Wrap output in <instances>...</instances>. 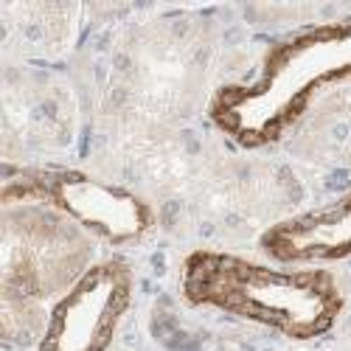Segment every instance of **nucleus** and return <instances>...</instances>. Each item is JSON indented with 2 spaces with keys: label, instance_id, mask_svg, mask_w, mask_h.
<instances>
[{
  "label": "nucleus",
  "instance_id": "obj_5",
  "mask_svg": "<svg viewBox=\"0 0 351 351\" xmlns=\"http://www.w3.org/2000/svg\"><path fill=\"white\" fill-rule=\"evenodd\" d=\"M261 250L278 265L351 258V191L320 208L287 217L261 233Z\"/></svg>",
  "mask_w": 351,
  "mask_h": 351
},
{
  "label": "nucleus",
  "instance_id": "obj_1",
  "mask_svg": "<svg viewBox=\"0 0 351 351\" xmlns=\"http://www.w3.org/2000/svg\"><path fill=\"white\" fill-rule=\"evenodd\" d=\"M337 84H351V20L312 25L270 45L253 79L219 87L208 115L242 149H261Z\"/></svg>",
  "mask_w": 351,
  "mask_h": 351
},
{
  "label": "nucleus",
  "instance_id": "obj_3",
  "mask_svg": "<svg viewBox=\"0 0 351 351\" xmlns=\"http://www.w3.org/2000/svg\"><path fill=\"white\" fill-rule=\"evenodd\" d=\"M3 206H43L107 245H132L155 225L143 197L79 169H20L3 183Z\"/></svg>",
  "mask_w": 351,
  "mask_h": 351
},
{
  "label": "nucleus",
  "instance_id": "obj_4",
  "mask_svg": "<svg viewBox=\"0 0 351 351\" xmlns=\"http://www.w3.org/2000/svg\"><path fill=\"white\" fill-rule=\"evenodd\" d=\"M130 304V265L121 258L96 261L51 306L37 351H107Z\"/></svg>",
  "mask_w": 351,
  "mask_h": 351
},
{
  "label": "nucleus",
  "instance_id": "obj_2",
  "mask_svg": "<svg viewBox=\"0 0 351 351\" xmlns=\"http://www.w3.org/2000/svg\"><path fill=\"white\" fill-rule=\"evenodd\" d=\"M180 292L191 306L219 309L289 340L324 337L346 306L343 289L329 270L273 267L222 250L189 253L180 270Z\"/></svg>",
  "mask_w": 351,
  "mask_h": 351
}]
</instances>
